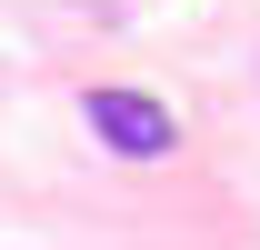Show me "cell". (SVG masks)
<instances>
[{
	"label": "cell",
	"mask_w": 260,
	"mask_h": 250,
	"mask_svg": "<svg viewBox=\"0 0 260 250\" xmlns=\"http://www.w3.org/2000/svg\"><path fill=\"white\" fill-rule=\"evenodd\" d=\"M80 110H90V130H100L120 160H160L170 140H180V130H170V110H160V100H140V90H90Z\"/></svg>",
	"instance_id": "cell-1"
}]
</instances>
